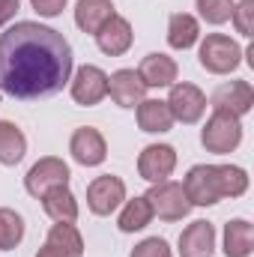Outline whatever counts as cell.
I'll list each match as a JSON object with an SVG mask.
<instances>
[{
  "label": "cell",
  "mask_w": 254,
  "mask_h": 257,
  "mask_svg": "<svg viewBox=\"0 0 254 257\" xmlns=\"http://www.w3.org/2000/svg\"><path fill=\"white\" fill-rule=\"evenodd\" d=\"M177 168V150L168 144H150L144 147V153L138 156V174L147 183H165Z\"/></svg>",
  "instance_id": "30bf717a"
},
{
  "label": "cell",
  "mask_w": 254,
  "mask_h": 257,
  "mask_svg": "<svg viewBox=\"0 0 254 257\" xmlns=\"http://www.w3.org/2000/svg\"><path fill=\"white\" fill-rule=\"evenodd\" d=\"M138 126H141V132H150V135L171 132L174 114H171L168 102H162V99H144L138 105Z\"/></svg>",
  "instance_id": "e0dca14e"
},
{
  "label": "cell",
  "mask_w": 254,
  "mask_h": 257,
  "mask_svg": "<svg viewBox=\"0 0 254 257\" xmlns=\"http://www.w3.org/2000/svg\"><path fill=\"white\" fill-rule=\"evenodd\" d=\"M72 78V45L63 33L36 21H18L0 33V93L45 99Z\"/></svg>",
  "instance_id": "6da1fadb"
},
{
  "label": "cell",
  "mask_w": 254,
  "mask_h": 257,
  "mask_svg": "<svg viewBox=\"0 0 254 257\" xmlns=\"http://www.w3.org/2000/svg\"><path fill=\"white\" fill-rule=\"evenodd\" d=\"M191 206H212L224 197H239L248 189V174L236 165H194L183 183Z\"/></svg>",
  "instance_id": "7a4b0ae2"
},
{
  "label": "cell",
  "mask_w": 254,
  "mask_h": 257,
  "mask_svg": "<svg viewBox=\"0 0 254 257\" xmlns=\"http://www.w3.org/2000/svg\"><path fill=\"white\" fill-rule=\"evenodd\" d=\"M168 108L174 114V123H197L206 111V96L200 87H194L189 81L183 84H171V96H168Z\"/></svg>",
  "instance_id": "ba28073f"
},
{
  "label": "cell",
  "mask_w": 254,
  "mask_h": 257,
  "mask_svg": "<svg viewBox=\"0 0 254 257\" xmlns=\"http://www.w3.org/2000/svg\"><path fill=\"white\" fill-rule=\"evenodd\" d=\"M21 239H24V218L15 209L0 206V251H12Z\"/></svg>",
  "instance_id": "d4e9b609"
},
{
  "label": "cell",
  "mask_w": 254,
  "mask_h": 257,
  "mask_svg": "<svg viewBox=\"0 0 254 257\" xmlns=\"http://www.w3.org/2000/svg\"><path fill=\"white\" fill-rule=\"evenodd\" d=\"M150 221H153V206H150V200H147V197H132V200H126V206H123V212H120L117 227H120L123 233H135V230H144Z\"/></svg>",
  "instance_id": "cb8c5ba5"
},
{
  "label": "cell",
  "mask_w": 254,
  "mask_h": 257,
  "mask_svg": "<svg viewBox=\"0 0 254 257\" xmlns=\"http://www.w3.org/2000/svg\"><path fill=\"white\" fill-rule=\"evenodd\" d=\"M126 200V183L114 174H102L87 186V206L93 215H111Z\"/></svg>",
  "instance_id": "8992f818"
},
{
  "label": "cell",
  "mask_w": 254,
  "mask_h": 257,
  "mask_svg": "<svg viewBox=\"0 0 254 257\" xmlns=\"http://www.w3.org/2000/svg\"><path fill=\"white\" fill-rule=\"evenodd\" d=\"M36 257H60V254H57V251H51V248L45 245V248H39V254H36Z\"/></svg>",
  "instance_id": "4dcf8cb0"
},
{
  "label": "cell",
  "mask_w": 254,
  "mask_h": 257,
  "mask_svg": "<svg viewBox=\"0 0 254 257\" xmlns=\"http://www.w3.org/2000/svg\"><path fill=\"white\" fill-rule=\"evenodd\" d=\"M197 60H200V66L206 72H212V75H230L236 66L242 63V48L236 45V39H230L224 33H209L200 42Z\"/></svg>",
  "instance_id": "3957f363"
},
{
  "label": "cell",
  "mask_w": 254,
  "mask_h": 257,
  "mask_svg": "<svg viewBox=\"0 0 254 257\" xmlns=\"http://www.w3.org/2000/svg\"><path fill=\"white\" fill-rule=\"evenodd\" d=\"M69 81H72V87H69L72 99L84 108H93L108 96V75L99 66H81Z\"/></svg>",
  "instance_id": "9c48e42d"
},
{
  "label": "cell",
  "mask_w": 254,
  "mask_h": 257,
  "mask_svg": "<svg viewBox=\"0 0 254 257\" xmlns=\"http://www.w3.org/2000/svg\"><path fill=\"white\" fill-rule=\"evenodd\" d=\"M197 12L206 24H224L233 15V0H197Z\"/></svg>",
  "instance_id": "484cf974"
},
{
  "label": "cell",
  "mask_w": 254,
  "mask_h": 257,
  "mask_svg": "<svg viewBox=\"0 0 254 257\" xmlns=\"http://www.w3.org/2000/svg\"><path fill=\"white\" fill-rule=\"evenodd\" d=\"M233 24H236V30L248 39L254 33V0H239V3H233Z\"/></svg>",
  "instance_id": "4316f807"
},
{
  "label": "cell",
  "mask_w": 254,
  "mask_h": 257,
  "mask_svg": "<svg viewBox=\"0 0 254 257\" xmlns=\"http://www.w3.org/2000/svg\"><path fill=\"white\" fill-rule=\"evenodd\" d=\"M39 200H42L45 215L54 218V221H75L78 218V200H75V194L69 192V186H54Z\"/></svg>",
  "instance_id": "d6986e66"
},
{
  "label": "cell",
  "mask_w": 254,
  "mask_h": 257,
  "mask_svg": "<svg viewBox=\"0 0 254 257\" xmlns=\"http://www.w3.org/2000/svg\"><path fill=\"white\" fill-rule=\"evenodd\" d=\"M138 75H141V81H144V87L150 90V87H171L174 81H177V75H180V66L174 57H168V54H147L141 66H138Z\"/></svg>",
  "instance_id": "9a60e30c"
},
{
  "label": "cell",
  "mask_w": 254,
  "mask_h": 257,
  "mask_svg": "<svg viewBox=\"0 0 254 257\" xmlns=\"http://www.w3.org/2000/svg\"><path fill=\"white\" fill-rule=\"evenodd\" d=\"M69 165H66L63 159H57V156H45V159H39L30 171H27V177H24V189L30 197H42V194L48 192V189H54V186H69Z\"/></svg>",
  "instance_id": "52a82bcc"
},
{
  "label": "cell",
  "mask_w": 254,
  "mask_h": 257,
  "mask_svg": "<svg viewBox=\"0 0 254 257\" xmlns=\"http://www.w3.org/2000/svg\"><path fill=\"white\" fill-rule=\"evenodd\" d=\"M200 36V24L197 18L189 15V12H174L171 21H168V45L177 48V51H186L197 42Z\"/></svg>",
  "instance_id": "7402d4cb"
},
{
  "label": "cell",
  "mask_w": 254,
  "mask_h": 257,
  "mask_svg": "<svg viewBox=\"0 0 254 257\" xmlns=\"http://www.w3.org/2000/svg\"><path fill=\"white\" fill-rule=\"evenodd\" d=\"M15 12H18V0H0V27L9 24L15 18Z\"/></svg>",
  "instance_id": "f546056e"
},
{
  "label": "cell",
  "mask_w": 254,
  "mask_h": 257,
  "mask_svg": "<svg viewBox=\"0 0 254 257\" xmlns=\"http://www.w3.org/2000/svg\"><path fill=\"white\" fill-rule=\"evenodd\" d=\"M30 6L42 15V18H54L66 9V0H30Z\"/></svg>",
  "instance_id": "f1b7e54d"
},
{
  "label": "cell",
  "mask_w": 254,
  "mask_h": 257,
  "mask_svg": "<svg viewBox=\"0 0 254 257\" xmlns=\"http://www.w3.org/2000/svg\"><path fill=\"white\" fill-rule=\"evenodd\" d=\"M69 153H72V159H75L78 165L96 168V165L105 162L108 144H105V138H102L99 128L81 126V128H75V135H72V141H69Z\"/></svg>",
  "instance_id": "8fae6325"
},
{
  "label": "cell",
  "mask_w": 254,
  "mask_h": 257,
  "mask_svg": "<svg viewBox=\"0 0 254 257\" xmlns=\"http://www.w3.org/2000/svg\"><path fill=\"white\" fill-rule=\"evenodd\" d=\"M132 42H135L132 24H129L126 18H120V15H111V18L99 27V33H96V45H99V51L108 54V57L126 54L129 48H132Z\"/></svg>",
  "instance_id": "4fadbf2b"
},
{
  "label": "cell",
  "mask_w": 254,
  "mask_h": 257,
  "mask_svg": "<svg viewBox=\"0 0 254 257\" xmlns=\"http://www.w3.org/2000/svg\"><path fill=\"white\" fill-rule=\"evenodd\" d=\"M24 153H27L24 132L15 123H9V120H0V165L12 168V165H18L24 159Z\"/></svg>",
  "instance_id": "603a6c76"
},
{
  "label": "cell",
  "mask_w": 254,
  "mask_h": 257,
  "mask_svg": "<svg viewBox=\"0 0 254 257\" xmlns=\"http://www.w3.org/2000/svg\"><path fill=\"white\" fill-rule=\"evenodd\" d=\"M254 251V227L245 218L224 224V257H248Z\"/></svg>",
  "instance_id": "44dd1931"
},
{
  "label": "cell",
  "mask_w": 254,
  "mask_h": 257,
  "mask_svg": "<svg viewBox=\"0 0 254 257\" xmlns=\"http://www.w3.org/2000/svg\"><path fill=\"white\" fill-rule=\"evenodd\" d=\"M45 245L51 251H57L60 257H81L84 254V239H81V233H78V227L72 221H57L48 230Z\"/></svg>",
  "instance_id": "ffe728a7"
},
{
  "label": "cell",
  "mask_w": 254,
  "mask_h": 257,
  "mask_svg": "<svg viewBox=\"0 0 254 257\" xmlns=\"http://www.w3.org/2000/svg\"><path fill=\"white\" fill-rule=\"evenodd\" d=\"M129 257H171V248H168V242L162 236H150L141 245H135V251Z\"/></svg>",
  "instance_id": "83f0119b"
},
{
  "label": "cell",
  "mask_w": 254,
  "mask_h": 257,
  "mask_svg": "<svg viewBox=\"0 0 254 257\" xmlns=\"http://www.w3.org/2000/svg\"><path fill=\"white\" fill-rule=\"evenodd\" d=\"M215 227L209 221H191L180 233V257H212Z\"/></svg>",
  "instance_id": "2e32d148"
},
{
  "label": "cell",
  "mask_w": 254,
  "mask_h": 257,
  "mask_svg": "<svg viewBox=\"0 0 254 257\" xmlns=\"http://www.w3.org/2000/svg\"><path fill=\"white\" fill-rule=\"evenodd\" d=\"M144 197L150 200L153 215H159L162 221H180V218H186V215H189V209H191L183 183H171V180L156 183V186L144 194Z\"/></svg>",
  "instance_id": "5b68a950"
},
{
  "label": "cell",
  "mask_w": 254,
  "mask_h": 257,
  "mask_svg": "<svg viewBox=\"0 0 254 257\" xmlns=\"http://www.w3.org/2000/svg\"><path fill=\"white\" fill-rule=\"evenodd\" d=\"M111 15H117L111 0H78V6H75V24L84 33H93V36L99 33V27Z\"/></svg>",
  "instance_id": "ac0fdd59"
},
{
  "label": "cell",
  "mask_w": 254,
  "mask_h": 257,
  "mask_svg": "<svg viewBox=\"0 0 254 257\" xmlns=\"http://www.w3.org/2000/svg\"><path fill=\"white\" fill-rule=\"evenodd\" d=\"M254 108V90L248 81H230L221 84L212 93V111H227L233 117H245Z\"/></svg>",
  "instance_id": "7c38bea8"
},
{
  "label": "cell",
  "mask_w": 254,
  "mask_h": 257,
  "mask_svg": "<svg viewBox=\"0 0 254 257\" xmlns=\"http://www.w3.org/2000/svg\"><path fill=\"white\" fill-rule=\"evenodd\" d=\"M108 96L120 108H138L147 96V87H144V81L135 69H117L108 78Z\"/></svg>",
  "instance_id": "5bb4252c"
},
{
  "label": "cell",
  "mask_w": 254,
  "mask_h": 257,
  "mask_svg": "<svg viewBox=\"0 0 254 257\" xmlns=\"http://www.w3.org/2000/svg\"><path fill=\"white\" fill-rule=\"evenodd\" d=\"M200 144L206 147V153H233L242 144V123L239 117L227 114V111H212V117L206 120V126L200 132Z\"/></svg>",
  "instance_id": "277c9868"
}]
</instances>
